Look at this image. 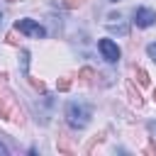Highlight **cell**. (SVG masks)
<instances>
[{
  "mask_svg": "<svg viewBox=\"0 0 156 156\" xmlns=\"http://www.w3.org/2000/svg\"><path fill=\"white\" fill-rule=\"evenodd\" d=\"M90 117H93V107H90L88 102H83V100H71V102L66 105V122H68L73 129L88 127Z\"/></svg>",
  "mask_w": 156,
  "mask_h": 156,
  "instance_id": "1",
  "label": "cell"
},
{
  "mask_svg": "<svg viewBox=\"0 0 156 156\" xmlns=\"http://www.w3.org/2000/svg\"><path fill=\"white\" fill-rule=\"evenodd\" d=\"M15 29L22 32V34H29V37H34V39H44V37H46V29H44L39 22H34V20H17V22H15Z\"/></svg>",
  "mask_w": 156,
  "mask_h": 156,
  "instance_id": "2",
  "label": "cell"
},
{
  "mask_svg": "<svg viewBox=\"0 0 156 156\" xmlns=\"http://www.w3.org/2000/svg\"><path fill=\"white\" fill-rule=\"evenodd\" d=\"M0 115L5 119H12V122H22V112L17 110V102L12 95H2L0 98Z\"/></svg>",
  "mask_w": 156,
  "mask_h": 156,
  "instance_id": "3",
  "label": "cell"
},
{
  "mask_svg": "<svg viewBox=\"0 0 156 156\" xmlns=\"http://www.w3.org/2000/svg\"><path fill=\"white\" fill-rule=\"evenodd\" d=\"M98 49H100L102 58H105V61H110V63L119 61V56H122L119 46H117V44H115L112 39H100V41H98Z\"/></svg>",
  "mask_w": 156,
  "mask_h": 156,
  "instance_id": "4",
  "label": "cell"
},
{
  "mask_svg": "<svg viewBox=\"0 0 156 156\" xmlns=\"http://www.w3.org/2000/svg\"><path fill=\"white\" fill-rule=\"evenodd\" d=\"M156 22V12L149 7H136L134 10V24L136 27H151Z\"/></svg>",
  "mask_w": 156,
  "mask_h": 156,
  "instance_id": "5",
  "label": "cell"
},
{
  "mask_svg": "<svg viewBox=\"0 0 156 156\" xmlns=\"http://www.w3.org/2000/svg\"><path fill=\"white\" fill-rule=\"evenodd\" d=\"M105 24H107L110 32H117V34H122V37L127 34V24L122 22V15H119V12H117V15H107V22H105Z\"/></svg>",
  "mask_w": 156,
  "mask_h": 156,
  "instance_id": "6",
  "label": "cell"
},
{
  "mask_svg": "<svg viewBox=\"0 0 156 156\" xmlns=\"http://www.w3.org/2000/svg\"><path fill=\"white\" fill-rule=\"evenodd\" d=\"M136 76H139V83H141V85H146V83H149V78H146V73H144L141 68L136 71Z\"/></svg>",
  "mask_w": 156,
  "mask_h": 156,
  "instance_id": "7",
  "label": "cell"
},
{
  "mask_svg": "<svg viewBox=\"0 0 156 156\" xmlns=\"http://www.w3.org/2000/svg\"><path fill=\"white\" fill-rule=\"evenodd\" d=\"M146 54H149V56L156 61V44H149V46H146Z\"/></svg>",
  "mask_w": 156,
  "mask_h": 156,
  "instance_id": "8",
  "label": "cell"
},
{
  "mask_svg": "<svg viewBox=\"0 0 156 156\" xmlns=\"http://www.w3.org/2000/svg\"><path fill=\"white\" fill-rule=\"evenodd\" d=\"M80 2H83V0H66V2H63V5H66V7H78V5H80Z\"/></svg>",
  "mask_w": 156,
  "mask_h": 156,
  "instance_id": "9",
  "label": "cell"
},
{
  "mask_svg": "<svg viewBox=\"0 0 156 156\" xmlns=\"http://www.w3.org/2000/svg\"><path fill=\"white\" fill-rule=\"evenodd\" d=\"M68 85H71V83H68L66 78H63V80H58V90H68Z\"/></svg>",
  "mask_w": 156,
  "mask_h": 156,
  "instance_id": "10",
  "label": "cell"
},
{
  "mask_svg": "<svg viewBox=\"0 0 156 156\" xmlns=\"http://www.w3.org/2000/svg\"><path fill=\"white\" fill-rule=\"evenodd\" d=\"M146 127H149V134H154V136H156V122H149Z\"/></svg>",
  "mask_w": 156,
  "mask_h": 156,
  "instance_id": "11",
  "label": "cell"
},
{
  "mask_svg": "<svg viewBox=\"0 0 156 156\" xmlns=\"http://www.w3.org/2000/svg\"><path fill=\"white\" fill-rule=\"evenodd\" d=\"M0 156H7V146H5L2 141H0Z\"/></svg>",
  "mask_w": 156,
  "mask_h": 156,
  "instance_id": "12",
  "label": "cell"
},
{
  "mask_svg": "<svg viewBox=\"0 0 156 156\" xmlns=\"http://www.w3.org/2000/svg\"><path fill=\"white\" fill-rule=\"evenodd\" d=\"M0 24H2V12H0Z\"/></svg>",
  "mask_w": 156,
  "mask_h": 156,
  "instance_id": "13",
  "label": "cell"
},
{
  "mask_svg": "<svg viewBox=\"0 0 156 156\" xmlns=\"http://www.w3.org/2000/svg\"><path fill=\"white\" fill-rule=\"evenodd\" d=\"M154 100H156V90H154Z\"/></svg>",
  "mask_w": 156,
  "mask_h": 156,
  "instance_id": "14",
  "label": "cell"
},
{
  "mask_svg": "<svg viewBox=\"0 0 156 156\" xmlns=\"http://www.w3.org/2000/svg\"><path fill=\"white\" fill-rule=\"evenodd\" d=\"M112 2H117V0H112Z\"/></svg>",
  "mask_w": 156,
  "mask_h": 156,
  "instance_id": "15",
  "label": "cell"
}]
</instances>
